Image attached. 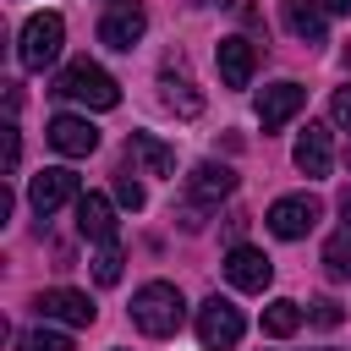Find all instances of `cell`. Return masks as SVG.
<instances>
[{
  "label": "cell",
  "instance_id": "4",
  "mask_svg": "<svg viewBox=\"0 0 351 351\" xmlns=\"http://www.w3.org/2000/svg\"><path fill=\"white\" fill-rule=\"evenodd\" d=\"M318 219H324V203L307 197V192H291V197H274V203H269V219H263V225H269L280 241H302Z\"/></svg>",
  "mask_w": 351,
  "mask_h": 351
},
{
  "label": "cell",
  "instance_id": "23",
  "mask_svg": "<svg viewBox=\"0 0 351 351\" xmlns=\"http://www.w3.org/2000/svg\"><path fill=\"white\" fill-rule=\"evenodd\" d=\"M121 263H126L121 247H104V252L93 258V280H99V285H115V280H121Z\"/></svg>",
  "mask_w": 351,
  "mask_h": 351
},
{
  "label": "cell",
  "instance_id": "15",
  "mask_svg": "<svg viewBox=\"0 0 351 351\" xmlns=\"http://www.w3.org/2000/svg\"><path fill=\"white\" fill-rule=\"evenodd\" d=\"M291 159H296V170L302 176H329V165H335V143H329V126H313L307 121V132L296 137V148H291Z\"/></svg>",
  "mask_w": 351,
  "mask_h": 351
},
{
  "label": "cell",
  "instance_id": "9",
  "mask_svg": "<svg viewBox=\"0 0 351 351\" xmlns=\"http://www.w3.org/2000/svg\"><path fill=\"white\" fill-rule=\"evenodd\" d=\"M126 170H137V176H170L176 170V148L159 143L154 132H132L126 137Z\"/></svg>",
  "mask_w": 351,
  "mask_h": 351
},
{
  "label": "cell",
  "instance_id": "12",
  "mask_svg": "<svg viewBox=\"0 0 351 351\" xmlns=\"http://www.w3.org/2000/svg\"><path fill=\"white\" fill-rule=\"evenodd\" d=\"M236 192V170L230 165H214V159H203L192 176H186V197L197 203V208H214L219 197H230Z\"/></svg>",
  "mask_w": 351,
  "mask_h": 351
},
{
  "label": "cell",
  "instance_id": "28",
  "mask_svg": "<svg viewBox=\"0 0 351 351\" xmlns=\"http://www.w3.org/2000/svg\"><path fill=\"white\" fill-rule=\"evenodd\" d=\"M324 11H351V0H324Z\"/></svg>",
  "mask_w": 351,
  "mask_h": 351
},
{
  "label": "cell",
  "instance_id": "17",
  "mask_svg": "<svg viewBox=\"0 0 351 351\" xmlns=\"http://www.w3.org/2000/svg\"><path fill=\"white\" fill-rule=\"evenodd\" d=\"M143 33H148V16H143L137 5H115V11L99 22V44H104V49H132Z\"/></svg>",
  "mask_w": 351,
  "mask_h": 351
},
{
  "label": "cell",
  "instance_id": "7",
  "mask_svg": "<svg viewBox=\"0 0 351 351\" xmlns=\"http://www.w3.org/2000/svg\"><path fill=\"white\" fill-rule=\"evenodd\" d=\"M302 104H307V88H302V82H269V88L258 93V126H263V132H280Z\"/></svg>",
  "mask_w": 351,
  "mask_h": 351
},
{
  "label": "cell",
  "instance_id": "6",
  "mask_svg": "<svg viewBox=\"0 0 351 351\" xmlns=\"http://www.w3.org/2000/svg\"><path fill=\"white\" fill-rule=\"evenodd\" d=\"M77 197H82V181H77L71 170H60V165H55V170H38L33 186H27V203H33L38 219H49L55 208H66V203H77Z\"/></svg>",
  "mask_w": 351,
  "mask_h": 351
},
{
  "label": "cell",
  "instance_id": "22",
  "mask_svg": "<svg viewBox=\"0 0 351 351\" xmlns=\"http://www.w3.org/2000/svg\"><path fill=\"white\" fill-rule=\"evenodd\" d=\"M22 351H71V335H60V329H33V335H22Z\"/></svg>",
  "mask_w": 351,
  "mask_h": 351
},
{
  "label": "cell",
  "instance_id": "26",
  "mask_svg": "<svg viewBox=\"0 0 351 351\" xmlns=\"http://www.w3.org/2000/svg\"><path fill=\"white\" fill-rule=\"evenodd\" d=\"M16 159H22V143H16V126H5V165L16 170Z\"/></svg>",
  "mask_w": 351,
  "mask_h": 351
},
{
  "label": "cell",
  "instance_id": "27",
  "mask_svg": "<svg viewBox=\"0 0 351 351\" xmlns=\"http://www.w3.org/2000/svg\"><path fill=\"white\" fill-rule=\"evenodd\" d=\"M340 219H346V230H351V192L340 197Z\"/></svg>",
  "mask_w": 351,
  "mask_h": 351
},
{
  "label": "cell",
  "instance_id": "25",
  "mask_svg": "<svg viewBox=\"0 0 351 351\" xmlns=\"http://www.w3.org/2000/svg\"><path fill=\"white\" fill-rule=\"evenodd\" d=\"M329 115L351 132V88H335V99H329Z\"/></svg>",
  "mask_w": 351,
  "mask_h": 351
},
{
  "label": "cell",
  "instance_id": "2",
  "mask_svg": "<svg viewBox=\"0 0 351 351\" xmlns=\"http://www.w3.org/2000/svg\"><path fill=\"white\" fill-rule=\"evenodd\" d=\"M55 93H66V99H77V104H88V110H115V104H121V82H115L104 66H93V60H71V66L60 71Z\"/></svg>",
  "mask_w": 351,
  "mask_h": 351
},
{
  "label": "cell",
  "instance_id": "5",
  "mask_svg": "<svg viewBox=\"0 0 351 351\" xmlns=\"http://www.w3.org/2000/svg\"><path fill=\"white\" fill-rule=\"evenodd\" d=\"M241 307L236 302H225V296H208L203 307H197V340H203V351H230L236 340H241Z\"/></svg>",
  "mask_w": 351,
  "mask_h": 351
},
{
  "label": "cell",
  "instance_id": "21",
  "mask_svg": "<svg viewBox=\"0 0 351 351\" xmlns=\"http://www.w3.org/2000/svg\"><path fill=\"white\" fill-rule=\"evenodd\" d=\"M324 263H329V274H335V280H346V274H351V230H340V236L324 247Z\"/></svg>",
  "mask_w": 351,
  "mask_h": 351
},
{
  "label": "cell",
  "instance_id": "11",
  "mask_svg": "<svg viewBox=\"0 0 351 351\" xmlns=\"http://www.w3.org/2000/svg\"><path fill=\"white\" fill-rule=\"evenodd\" d=\"M38 318H55V324H71V329H88L93 324V302L82 296V291H66V285H55V291H38Z\"/></svg>",
  "mask_w": 351,
  "mask_h": 351
},
{
  "label": "cell",
  "instance_id": "10",
  "mask_svg": "<svg viewBox=\"0 0 351 351\" xmlns=\"http://www.w3.org/2000/svg\"><path fill=\"white\" fill-rule=\"evenodd\" d=\"M225 280H230L236 291H269L274 263H269L258 247H230V252H225Z\"/></svg>",
  "mask_w": 351,
  "mask_h": 351
},
{
  "label": "cell",
  "instance_id": "16",
  "mask_svg": "<svg viewBox=\"0 0 351 351\" xmlns=\"http://www.w3.org/2000/svg\"><path fill=\"white\" fill-rule=\"evenodd\" d=\"M280 16H285V27H291L302 44H324V33H329L324 0H280Z\"/></svg>",
  "mask_w": 351,
  "mask_h": 351
},
{
  "label": "cell",
  "instance_id": "14",
  "mask_svg": "<svg viewBox=\"0 0 351 351\" xmlns=\"http://www.w3.org/2000/svg\"><path fill=\"white\" fill-rule=\"evenodd\" d=\"M214 60H219V82H225V88H247V82H252V66H258V49H252L241 33H230V38H219Z\"/></svg>",
  "mask_w": 351,
  "mask_h": 351
},
{
  "label": "cell",
  "instance_id": "3",
  "mask_svg": "<svg viewBox=\"0 0 351 351\" xmlns=\"http://www.w3.org/2000/svg\"><path fill=\"white\" fill-rule=\"evenodd\" d=\"M60 44H66V22H60L55 11H38V16H27V22H22L16 55H22V66H27V71H44V66L60 55Z\"/></svg>",
  "mask_w": 351,
  "mask_h": 351
},
{
  "label": "cell",
  "instance_id": "20",
  "mask_svg": "<svg viewBox=\"0 0 351 351\" xmlns=\"http://www.w3.org/2000/svg\"><path fill=\"white\" fill-rule=\"evenodd\" d=\"M115 203H121V208H132V214H137V208L148 203V192H143L137 170H121V176H115Z\"/></svg>",
  "mask_w": 351,
  "mask_h": 351
},
{
  "label": "cell",
  "instance_id": "1",
  "mask_svg": "<svg viewBox=\"0 0 351 351\" xmlns=\"http://www.w3.org/2000/svg\"><path fill=\"white\" fill-rule=\"evenodd\" d=\"M181 318H186V302H181V291H176L170 280H148V285L132 296V324H137L143 335H154V340L176 335Z\"/></svg>",
  "mask_w": 351,
  "mask_h": 351
},
{
  "label": "cell",
  "instance_id": "18",
  "mask_svg": "<svg viewBox=\"0 0 351 351\" xmlns=\"http://www.w3.org/2000/svg\"><path fill=\"white\" fill-rule=\"evenodd\" d=\"M302 302H291V296H274L269 307H263V335H274V340H285V335H296L302 329Z\"/></svg>",
  "mask_w": 351,
  "mask_h": 351
},
{
  "label": "cell",
  "instance_id": "24",
  "mask_svg": "<svg viewBox=\"0 0 351 351\" xmlns=\"http://www.w3.org/2000/svg\"><path fill=\"white\" fill-rule=\"evenodd\" d=\"M340 318H346V313H340V302H329V296H324V302H313V307H307V324H318V329H335V324H340Z\"/></svg>",
  "mask_w": 351,
  "mask_h": 351
},
{
  "label": "cell",
  "instance_id": "19",
  "mask_svg": "<svg viewBox=\"0 0 351 351\" xmlns=\"http://www.w3.org/2000/svg\"><path fill=\"white\" fill-rule=\"evenodd\" d=\"M165 104H170L176 115H186V121L203 110V99L192 93V82H186V77H176V71H165Z\"/></svg>",
  "mask_w": 351,
  "mask_h": 351
},
{
  "label": "cell",
  "instance_id": "8",
  "mask_svg": "<svg viewBox=\"0 0 351 351\" xmlns=\"http://www.w3.org/2000/svg\"><path fill=\"white\" fill-rule=\"evenodd\" d=\"M44 137H49V148H55V154H66V159H88V154L99 148V132H93V121H88V115H55Z\"/></svg>",
  "mask_w": 351,
  "mask_h": 351
},
{
  "label": "cell",
  "instance_id": "13",
  "mask_svg": "<svg viewBox=\"0 0 351 351\" xmlns=\"http://www.w3.org/2000/svg\"><path fill=\"white\" fill-rule=\"evenodd\" d=\"M77 230L99 247H115V203L104 192H82L77 197Z\"/></svg>",
  "mask_w": 351,
  "mask_h": 351
}]
</instances>
